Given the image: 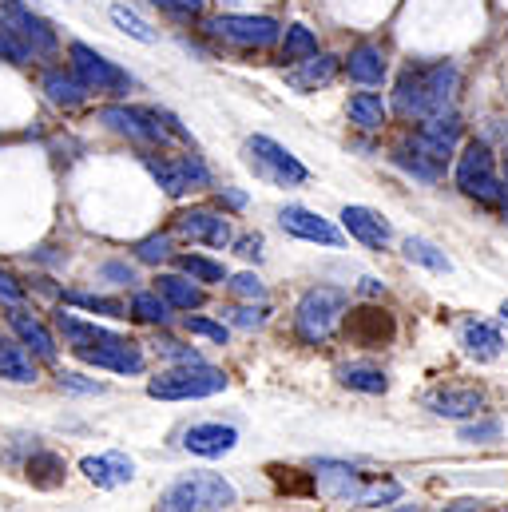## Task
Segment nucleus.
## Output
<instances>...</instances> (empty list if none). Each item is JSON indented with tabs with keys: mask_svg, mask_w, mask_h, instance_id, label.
Returning a JSON list of instances; mask_svg holds the SVG:
<instances>
[{
	"mask_svg": "<svg viewBox=\"0 0 508 512\" xmlns=\"http://www.w3.org/2000/svg\"><path fill=\"white\" fill-rule=\"evenodd\" d=\"M56 326H60L68 350L88 366H100V370H112V374H143V366H147V354H143L139 342H131L124 334H112L96 322H84L72 310H60Z\"/></svg>",
	"mask_w": 508,
	"mask_h": 512,
	"instance_id": "1",
	"label": "nucleus"
},
{
	"mask_svg": "<svg viewBox=\"0 0 508 512\" xmlns=\"http://www.w3.org/2000/svg\"><path fill=\"white\" fill-rule=\"evenodd\" d=\"M461 72L449 60H433V64H409L397 76V92H393V108L405 120H429L449 112L453 96H457Z\"/></svg>",
	"mask_w": 508,
	"mask_h": 512,
	"instance_id": "2",
	"label": "nucleus"
},
{
	"mask_svg": "<svg viewBox=\"0 0 508 512\" xmlns=\"http://www.w3.org/2000/svg\"><path fill=\"white\" fill-rule=\"evenodd\" d=\"M457 143H461V120L453 112H441V116H429L421 128L413 131V143L397 147V163L409 175H417L425 183H437L445 163L453 159Z\"/></svg>",
	"mask_w": 508,
	"mask_h": 512,
	"instance_id": "3",
	"label": "nucleus"
},
{
	"mask_svg": "<svg viewBox=\"0 0 508 512\" xmlns=\"http://www.w3.org/2000/svg\"><path fill=\"white\" fill-rule=\"evenodd\" d=\"M346 306H350V294L342 286H314V290H306L298 310H294L298 338L310 342V346H322L334 334V326L342 322Z\"/></svg>",
	"mask_w": 508,
	"mask_h": 512,
	"instance_id": "4",
	"label": "nucleus"
},
{
	"mask_svg": "<svg viewBox=\"0 0 508 512\" xmlns=\"http://www.w3.org/2000/svg\"><path fill=\"white\" fill-rule=\"evenodd\" d=\"M235 501H239L235 485H231V481H223L219 473H187V477H179V481L163 493L159 509L207 512V509H231Z\"/></svg>",
	"mask_w": 508,
	"mask_h": 512,
	"instance_id": "5",
	"label": "nucleus"
},
{
	"mask_svg": "<svg viewBox=\"0 0 508 512\" xmlns=\"http://www.w3.org/2000/svg\"><path fill=\"white\" fill-rule=\"evenodd\" d=\"M457 187L469 199H481V203H501L505 199V179H501L497 155L485 139H469L465 151L457 155Z\"/></svg>",
	"mask_w": 508,
	"mask_h": 512,
	"instance_id": "6",
	"label": "nucleus"
},
{
	"mask_svg": "<svg viewBox=\"0 0 508 512\" xmlns=\"http://www.w3.org/2000/svg\"><path fill=\"white\" fill-rule=\"evenodd\" d=\"M227 389V378L219 370L203 366H183V370H167L159 378L147 382V393L159 401H195V397H215Z\"/></svg>",
	"mask_w": 508,
	"mask_h": 512,
	"instance_id": "7",
	"label": "nucleus"
},
{
	"mask_svg": "<svg viewBox=\"0 0 508 512\" xmlns=\"http://www.w3.org/2000/svg\"><path fill=\"white\" fill-rule=\"evenodd\" d=\"M247 159H251V167L262 179H270L278 187H302L310 179V171L282 143H274L270 135H251L247 139Z\"/></svg>",
	"mask_w": 508,
	"mask_h": 512,
	"instance_id": "8",
	"label": "nucleus"
},
{
	"mask_svg": "<svg viewBox=\"0 0 508 512\" xmlns=\"http://www.w3.org/2000/svg\"><path fill=\"white\" fill-rule=\"evenodd\" d=\"M68 56H72V72L88 84V92L124 96L127 88H131V76H127L124 68H116L108 56H100L96 48H88V44H72Z\"/></svg>",
	"mask_w": 508,
	"mask_h": 512,
	"instance_id": "9",
	"label": "nucleus"
},
{
	"mask_svg": "<svg viewBox=\"0 0 508 512\" xmlns=\"http://www.w3.org/2000/svg\"><path fill=\"white\" fill-rule=\"evenodd\" d=\"M0 20L16 32V40H20L32 56H52V52L60 48L56 28H52L44 16H36L32 8H24L20 0H0Z\"/></svg>",
	"mask_w": 508,
	"mask_h": 512,
	"instance_id": "10",
	"label": "nucleus"
},
{
	"mask_svg": "<svg viewBox=\"0 0 508 512\" xmlns=\"http://www.w3.org/2000/svg\"><path fill=\"white\" fill-rule=\"evenodd\" d=\"M207 32L219 36V40H227V44H239V48H270L282 36L278 20H270V16H239V12L215 16L207 24Z\"/></svg>",
	"mask_w": 508,
	"mask_h": 512,
	"instance_id": "11",
	"label": "nucleus"
},
{
	"mask_svg": "<svg viewBox=\"0 0 508 512\" xmlns=\"http://www.w3.org/2000/svg\"><path fill=\"white\" fill-rule=\"evenodd\" d=\"M147 171L155 175V183H159L171 199H179V195H187V191H195V187H207V183H211V171L203 167V159H199V155L147 159Z\"/></svg>",
	"mask_w": 508,
	"mask_h": 512,
	"instance_id": "12",
	"label": "nucleus"
},
{
	"mask_svg": "<svg viewBox=\"0 0 508 512\" xmlns=\"http://www.w3.org/2000/svg\"><path fill=\"white\" fill-rule=\"evenodd\" d=\"M100 120L135 143H163L171 135L167 112H151V108H104Z\"/></svg>",
	"mask_w": 508,
	"mask_h": 512,
	"instance_id": "13",
	"label": "nucleus"
},
{
	"mask_svg": "<svg viewBox=\"0 0 508 512\" xmlns=\"http://www.w3.org/2000/svg\"><path fill=\"white\" fill-rule=\"evenodd\" d=\"M278 223L286 235L294 239H306V243H322V247H342V231L334 223H326L322 215L306 211V207H282L278 211Z\"/></svg>",
	"mask_w": 508,
	"mask_h": 512,
	"instance_id": "14",
	"label": "nucleus"
},
{
	"mask_svg": "<svg viewBox=\"0 0 508 512\" xmlns=\"http://www.w3.org/2000/svg\"><path fill=\"white\" fill-rule=\"evenodd\" d=\"M425 409H433L437 417H477L485 409V393L473 389V385H441L433 393H425Z\"/></svg>",
	"mask_w": 508,
	"mask_h": 512,
	"instance_id": "15",
	"label": "nucleus"
},
{
	"mask_svg": "<svg viewBox=\"0 0 508 512\" xmlns=\"http://www.w3.org/2000/svg\"><path fill=\"white\" fill-rule=\"evenodd\" d=\"M393 318L378 310V306H358V310H350V318H346V334H350V342H358V346H366V350H378V346H389L393 342Z\"/></svg>",
	"mask_w": 508,
	"mask_h": 512,
	"instance_id": "16",
	"label": "nucleus"
},
{
	"mask_svg": "<svg viewBox=\"0 0 508 512\" xmlns=\"http://www.w3.org/2000/svg\"><path fill=\"white\" fill-rule=\"evenodd\" d=\"M235 445H239V429L223 425V421H203V425H191L183 433V449L195 453V457H223Z\"/></svg>",
	"mask_w": 508,
	"mask_h": 512,
	"instance_id": "17",
	"label": "nucleus"
},
{
	"mask_svg": "<svg viewBox=\"0 0 508 512\" xmlns=\"http://www.w3.org/2000/svg\"><path fill=\"white\" fill-rule=\"evenodd\" d=\"M175 231L179 235H187L191 243H207V247H227L231 243V223L223 219V215H215V211H183L179 219H175Z\"/></svg>",
	"mask_w": 508,
	"mask_h": 512,
	"instance_id": "18",
	"label": "nucleus"
},
{
	"mask_svg": "<svg viewBox=\"0 0 508 512\" xmlns=\"http://www.w3.org/2000/svg\"><path fill=\"white\" fill-rule=\"evenodd\" d=\"M342 227L362 243V247H370V251H385V243L393 239V231H389V223L381 219L374 207H346L342 211Z\"/></svg>",
	"mask_w": 508,
	"mask_h": 512,
	"instance_id": "19",
	"label": "nucleus"
},
{
	"mask_svg": "<svg viewBox=\"0 0 508 512\" xmlns=\"http://www.w3.org/2000/svg\"><path fill=\"white\" fill-rule=\"evenodd\" d=\"M8 326H12V334H16L24 346H32V354H36L40 362H56V338H52V330H48L36 314L12 306V310H8Z\"/></svg>",
	"mask_w": 508,
	"mask_h": 512,
	"instance_id": "20",
	"label": "nucleus"
},
{
	"mask_svg": "<svg viewBox=\"0 0 508 512\" xmlns=\"http://www.w3.org/2000/svg\"><path fill=\"white\" fill-rule=\"evenodd\" d=\"M80 473L100 485V489H120L135 477V461L127 453H104V457H84L80 461Z\"/></svg>",
	"mask_w": 508,
	"mask_h": 512,
	"instance_id": "21",
	"label": "nucleus"
},
{
	"mask_svg": "<svg viewBox=\"0 0 508 512\" xmlns=\"http://www.w3.org/2000/svg\"><path fill=\"white\" fill-rule=\"evenodd\" d=\"M457 342H461V350H465L469 358H477V362H493V358H501V350H505L501 330H497V326H489V322H477V318L461 322Z\"/></svg>",
	"mask_w": 508,
	"mask_h": 512,
	"instance_id": "22",
	"label": "nucleus"
},
{
	"mask_svg": "<svg viewBox=\"0 0 508 512\" xmlns=\"http://www.w3.org/2000/svg\"><path fill=\"white\" fill-rule=\"evenodd\" d=\"M334 76H338V60L326 56V52H314V56L298 60V64L286 72V84H290L294 92H314V88H326Z\"/></svg>",
	"mask_w": 508,
	"mask_h": 512,
	"instance_id": "23",
	"label": "nucleus"
},
{
	"mask_svg": "<svg viewBox=\"0 0 508 512\" xmlns=\"http://www.w3.org/2000/svg\"><path fill=\"white\" fill-rule=\"evenodd\" d=\"M385 72H389V64H385V52H381V44H358L350 56H346V76L350 80H358V84H366V88H378L381 80H385Z\"/></svg>",
	"mask_w": 508,
	"mask_h": 512,
	"instance_id": "24",
	"label": "nucleus"
},
{
	"mask_svg": "<svg viewBox=\"0 0 508 512\" xmlns=\"http://www.w3.org/2000/svg\"><path fill=\"white\" fill-rule=\"evenodd\" d=\"M40 88H44V96H48L56 108H80V104L92 96V92H88V84H84L76 72H64V68L44 72Z\"/></svg>",
	"mask_w": 508,
	"mask_h": 512,
	"instance_id": "25",
	"label": "nucleus"
},
{
	"mask_svg": "<svg viewBox=\"0 0 508 512\" xmlns=\"http://www.w3.org/2000/svg\"><path fill=\"white\" fill-rule=\"evenodd\" d=\"M0 378L16 385H32L36 382V362H32V350L24 342H8L0 338Z\"/></svg>",
	"mask_w": 508,
	"mask_h": 512,
	"instance_id": "26",
	"label": "nucleus"
},
{
	"mask_svg": "<svg viewBox=\"0 0 508 512\" xmlns=\"http://www.w3.org/2000/svg\"><path fill=\"white\" fill-rule=\"evenodd\" d=\"M155 290L175 306V310H199L203 302H207V294H203V286H195V278L187 282L183 274H159V282H155Z\"/></svg>",
	"mask_w": 508,
	"mask_h": 512,
	"instance_id": "27",
	"label": "nucleus"
},
{
	"mask_svg": "<svg viewBox=\"0 0 508 512\" xmlns=\"http://www.w3.org/2000/svg\"><path fill=\"white\" fill-rule=\"evenodd\" d=\"M385 116H389V108H385V100L374 96V92H358L350 100V120L362 131H378L385 124Z\"/></svg>",
	"mask_w": 508,
	"mask_h": 512,
	"instance_id": "28",
	"label": "nucleus"
},
{
	"mask_svg": "<svg viewBox=\"0 0 508 512\" xmlns=\"http://www.w3.org/2000/svg\"><path fill=\"white\" fill-rule=\"evenodd\" d=\"M338 378H342V385H350V389H358V393H385V389H389L385 374H381L378 366H366V362L338 366Z\"/></svg>",
	"mask_w": 508,
	"mask_h": 512,
	"instance_id": "29",
	"label": "nucleus"
},
{
	"mask_svg": "<svg viewBox=\"0 0 508 512\" xmlns=\"http://www.w3.org/2000/svg\"><path fill=\"white\" fill-rule=\"evenodd\" d=\"M314 52H318V36H314L306 24H290V28L282 32V60L298 64V60H306V56H314Z\"/></svg>",
	"mask_w": 508,
	"mask_h": 512,
	"instance_id": "30",
	"label": "nucleus"
},
{
	"mask_svg": "<svg viewBox=\"0 0 508 512\" xmlns=\"http://www.w3.org/2000/svg\"><path fill=\"white\" fill-rule=\"evenodd\" d=\"M405 258L417 262V266H425V270H437V274H449L453 270L449 255L441 247H433L429 239H405Z\"/></svg>",
	"mask_w": 508,
	"mask_h": 512,
	"instance_id": "31",
	"label": "nucleus"
},
{
	"mask_svg": "<svg viewBox=\"0 0 508 512\" xmlns=\"http://www.w3.org/2000/svg\"><path fill=\"white\" fill-rule=\"evenodd\" d=\"M28 481L32 485H40V489H56L60 481H64V461L56 457V453H36L32 461H28Z\"/></svg>",
	"mask_w": 508,
	"mask_h": 512,
	"instance_id": "32",
	"label": "nucleus"
},
{
	"mask_svg": "<svg viewBox=\"0 0 508 512\" xmlns=\"http://www.w3.org/2000/svg\"><path fill=\"white\" fill-rule=\"evenodd\" d=\"M167 310H171V302H167V298H163L159 290H143V294H135V298H131V314H135L139 322H151V326H163V322L171 318Z\"/></svg>",
	"mask_w": 508,
	"mask_h": 512,
	"instance_id": "33",
	"label": "nucleus"
},
{
	"mask_svg": "<svg viewBox=\"0 0 508 512\" xmlns=\"http://www.w3.org/2000/svg\"><path fill=\"white\" fill-rule=\"evenodd\" d=\"M112 20H116V24L124 28L127 36H135L139 44H155V40H159V32H155V28L147 24V20H139V16L131 12V8H124V4H116V8H112Z\"/></svg>",
	"mask_w": 508,
	"mask_h": 512,
	"instance_id": "34",
	"label": "nucleus"
},
{
	"mask_svg": "<svg viewBox=\"0 0 508 512\" xmlns=\"http://www.w3.org/2000/svg\"><path fill=\"white\" fill-rule=\"evenodd\" d=\"M179 266H183L195 282H227L223 262H211V258H203V255H183L179 258Z\"/></svg>",
	"mask_w": 508,
	"mask_h": 512,
	"instance_id": "35",
	"label": "nucleus"
},
{
	"mask_svg": "<svg viewBox=\"0 0 508 512\" xmlns=\"http://www.w3.org/2000/svg\"><path fill=\"white\" fill-rule=\"evenodd\" d=\"M72 306H84V310H96V314H108V318H127V306L116 298H100V294H64Z\"/></svg>",
	"mask_w": 508,
	"mask_h": 512,
	"instance_id": "36",
	"label": "nucleus"
},
{
	"mask_svg": "<svg viewBox=\"0 0 508 512\" xmlns=\"http://www.w3.org/2000/svg\"><path fill=\"white\" fill-rule=\"evenodd\" d=\"M135 258L139 262H167L171 258V235H151V239L135 243Z\"/></svg>",
	"mask_w": 508,
	"mask_h": 512,
	"instance_id": "37",
	"label": "nucleus"
},
{
	"mask_svg": "<svg viewBox=\"0 0 508 512\" xmlns=\"http://www.w3.org/2000/svg\"><path fill=\"white\" fill-rule=\"evenodd\" d=\"M187 334L211 338V342H219V346H227V338H231V330H227L223 322H207V318H187Z\"/></svg>",
	"mask_w": 508,
	"mask_h": 512,
	"instance_id": "38",
	"label": "nucleus"
},
{
	"mask_svg": "<svg viewBox=\"0 0 508 512\" xmlns=\"http://www.w3.org/2000/svg\"><path fill=\"white\" fill-rule=\"evenodd\" d=\"M497 437H501V421H477V425L461 429V441H473V445H485V441H497Z\"/></svg>",
	"mask_w": 508,
	"mask_h": 512,
	"instance_id": "39",
	"label": "nucleus"
},
{
	"mask_svg": "<svg viewBox=\"0 0 508 512\" xmlns=\"http://www.w3.org/2000/svg\"><path fill=\"white\" fill-rule=\"evenodd\" d=\"M155 8H163L167 16H179V20H191L203 12V0H151Z\"/></svg>",
	"mask_w": 508,
	"mask_h": 512,
	"instance_id": "40",
	"label": "nucleus"
},
{
	"mask_svg": "<svg viewBox=\"0 0 508 512\" xmlns=\"http://www.w3.org/2000/svg\"><path fill=\"white\" fill-rule=\"evenodd\" d=\"M0 302H4V306H20V302H24V286H20L8 270H0Z\"/></svg>",
	"mask_w": 508,
	"mask_h": 512,
	"instance_id": "41",
	"label": "nucleus"
},
{
	"mask_svg": "<svg viewBox=\"0 0 508 512\" xmlns=\"http://www.w3.org/2000/svg\"><path fill=\"white\" fill-rule=\"evenodd\" d=\"M231 290L243 294V298H262V294H266L262 282H258V274H235V278H231Z\"/></svg>",
	"mask_w": 508,
	"mask_h": 512,
	"instance_id": "42",
	"label": "nucleus"
},
{
	"mask_svg": "<svg viewBox=\"0 0 508 512\" xmlns=\"http://www.w3.org/2000/svg\"><path fill=\"white\" fill-rule=\"evenodd\" d=\"M163 354H167V358H175V362H183V366H203V358H199L195 350L179 346V342H163Z\"/></svg>",
	"mask_w": 508,
	"mask_h": 512,
	"instance_id": "43",
	"label": "nucleus"
},
{
	"mask_svg": "<svg viewBox=\"0 0 508 512\" xmlns=\"http://www.w3.org/2000/svg\"><path fill=\"white\" fill-rule=\"evenodd\" d=\"M60 385H64V389H72V393H104V385L84 382L80 374H60Z\"/></svg>",
	"mask_w": 508,
	"mask_h": 512,
	"instance_id": "44",
	"label": "nucleus"
},
{
	"mask_svg": "<svg viewBox=\"0 0 508 512\" xmlns=\"http://www.w3.org/2000/svg\"><path fill=\"white\" fill-rule=\"evenodd\" d=\"M235 326H243V330H254V326H262V310H251V306L235 310Z\"/></svg>",
	"mask_w": 508,
	"mask_h": 512,
	"instance_id": "45",
	"label": "nucleus"
},
{
	"mask_svg": "<svg viewBox=\"0 0 508 512\" xmlns=\"http://www.w3.org/2000/svg\"><path fill=\"white\" fill-rule=\"evenodd\" d=\"M239 255H243V258H258V255H262V239H258V235H247V239H239Z\"/></svg>",
	"mask_w": 508,
	"mask_h": 512,
	"instance_id": "46",
	"label": "nucleus"
},
{
	"mask_svg": "<svg viewBox=\"0 0 508 512\" xmlns=\"http://www.w3.org/2000/svg\"><path fill=\"white\" fill-rule=\"evenodd\" d=\"M227 203H231V207H243V203H247V195H239V191H227Z\"/></svg>",
	"mask_w": 508,
	"mask_h": 512,
	"instance_id": "47",
	"label": "nucleus"
},
{
	"mask_svg": "<svg viewBox=\"0 0 508 512\" xmlns=\"http://www.w3.org/2000/svg\"><path fill=\"white\" fill-rule=\"evenodd\" d=\"M505 219H508V167H505Z\"/></svg>",
	"mask_w": 508,
	"mask_h": 512,
	"instance_id": "48",
	"label": "nucleus"
},
{
	"mask_svg": "<svg viewBox=\"0 0 508 512\" xmlns=\"http://www.w3.org/2000/svg\"><path fill=\"white\" fill-rule=\"evenodd\" d=\"M501 318H505V322H508V302H505V306H501Z\"/></svg>",
	"mask_w": 508,
	"mask_h": 512,
	"instance_id": "49",
	"label": "nucleus"
}]
</instances>
